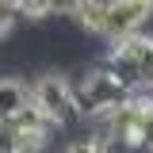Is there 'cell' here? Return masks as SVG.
I'll list each match as a JSON object with an SVG mask.
<instances>
[{
	"label": "cell",
	"mask_w": 153,
	"mask_h": 153,
	"mask_svg": "<svg viewBox=\"0 0 153 153\" xmlns=\"http://www.w3.org/2000/svg\"><path fill=\"white\" fill-rule=\"evenodd\" d=\"M73 96H76V115H107L111 107H119L130 96V84L123 76H115L111 69H96L84 76L80 92Z\"/></svg>",
	"instance_id": "2"
},
{
	"label": "cell",
	"mask_w": 153,
	"mask_h": 153,
	"mask_svg": "<svg viewBox=\"0 0 153 153\" xmlns=\"http://www.w3.org/2000/svg\"><path fill=\"white\" fill-rule=\"evenodd\" d=\"M153 16V0H107V27L103 35L111 38H126L134 31H142V23Z\"/></svg>",
	"instance_id": "4"
},
{
	"label": "cell",
	"mask_w": 153,
	"mask_h": 153,
	"mask_svg": "<svg viewBox=\"0 0 153 153\" xmlns=\"http://www.w3.org/2000/svg\"><path fill=\"white\" fill-rule=\"evenodd\" d=\"M31 103H35L54 126L69 123V119L76 115V96H73V88H69L61 76H42V80H35V88H31Z\"/></svg>",
	"instance_id": "3"
},
{
	"label": "cell",
	"mask_w": 153,
	"mask_h": 153,
	"mask_svg": "<svg viewBox=\"0 0 153 153\" xmlns=\"http://www.w3.org/2000/svg\"><path fill=\"white\" fill-rule=\"evenodd\" d=\"M107 69L115 76H123L126 84H149L153 80V38L134 31L126 38H115L111 54H107Z\"/></svg>",
	"instance_id": "1"
},
{
	"label": "cell",
	"mask_w": 153,
	"mask_h": 153,
	"mask_svg": "<svg viewBox=\"0 0 153 153\" xmlns=\"http://www.w3.org/2000/svg\"><path fill=\"white\" fill-rule=\"evenodd\" d=\"M76 23L84 27V31H92V35H103V27H107V0H80L73 8Z\"/></svg>",
	"instance_id": "6"
},
{
	"label": "cell",
	"mask_w": 153,
	"mask_h": 153,
	"mask_svg": "<svg viewBox=\"0 0 153 153\" xmlns=\"http://www.w3.org/2000/svg\"><path fill=\"white\" fill-rule=\"evenodd\" d=\"M16 23V8L8 0H0V35H8V27Z\"/></svg>",
	"instance_id": "10"
},
{
	"label": "cell",
	"mask_w": 153,
	"mask_h": 153,
	"mask_svg": "<svg viewBox=\"0 0 153 153\" xmlns=\"http://www.w3.org/2000/svg\"><path fill=\"white\" fill-rule=\"evenodd\" d=\"M31 103V88L16 80V76H8V80H0V119H12L19 107H27Z\"/></svg>",
	"instance_id": "5"
},
{
	"label": "cell",
	"mask_w": 153,
	"mask_h": 153,
	"mask_svg": "<svg viewBox=\"0 0 153 153\" xmlns=\"http://www.w3.org/2000/svg\"><path fill=\"white\" fill-rule=\"evenodd\" d=\"M80 0H38V12L42 16H73V8Z\"/></svg>",
	"instance_id": "9"
},
{
	"label": "cell",
	"mask_w": 153,
	"mask_h": 153,
	"mask_svg": "<svg viewBox=\"0 0 153 153\" xmlns=\"http://www.w3.org/2000/svg\"><path fill=\"white\" fill-rule=\"evenodd\" d=\"M19 149V130L12 119H0V153H16Z\"/></svg>",
	"instance_id": "8"
},
{
	"label": "cell",
	"mask_w": 153,
	"mask_h": 153,
	"mask_svg": "<svg viewBox=\"0 0 153 153\" xmlns=\"http://www.w3.org/2000/svg\"><path fill=\"white\" fill-rule=\"evenodd\" d=\"M65 153H123V146H119L115 138H107V134H96V138H80V142H73Z\"/></svg>",
	"instance_id": "7"
}]
</instances>
